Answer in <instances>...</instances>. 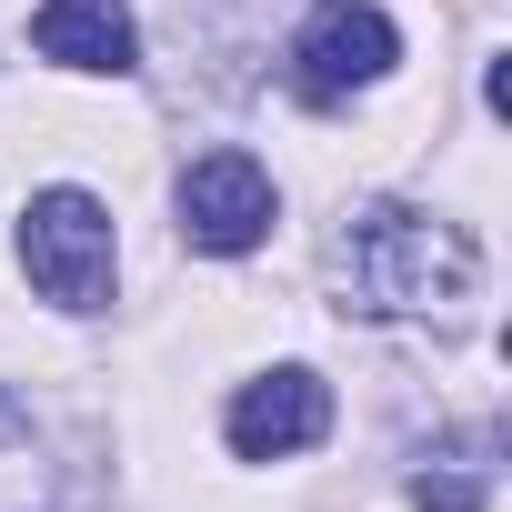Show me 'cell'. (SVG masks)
<instances>
[{
  "instance_id": "obj_3",
  "label": "cell",
  "mask_w": 512,
  "mask_h": 512,
  "mask_svg": "<svg viewBox=\"0 0 512 512\" xmlns=\"http://www.w3.org/2000/svg\"><path fill=\"white\" fill-rule=\"evenodd\" d=\"M272 231V171L251 151H201L181 171V241L191 251H251Z\"/></svg>"
},
{
  "instance_id": "obj_6",
  "label": "cell",
  "mask_w": 512,
  "mask_h": 512,
  "mask_svg": "<svg viewBox=\"0 0 512 512\" xmlns=\"http://www.w3.org/2000/svg\"><path fill=\"white\" fill-rule=\"evenodd\" d=\"M31 41H41V61H61V71H111V81L141 61L121 0H41V11H31Z\"/></svg>"
},
{
  "instance_id": "obj_5",
  "label": "cell",
  "mask_w": 512,
  "mask_h": 512,
  "mask_svg": "<svg viewBox=\"0 0 512 512\" xmlns=\"http://www.w3.org/2000/svg\"><path fill=\"white\" fill-rule=\"evenodd\" d=\"M392 61H402V31L382 11H362V0H332V11L302 31V91L312 101H342V91L382 81Z\"/></svg>"
},
{
  "instance_id": "obj_7",
  "label": "cell",
  "mask_w": 512,
  "mask_h": 512,
  "mask_svg": "<svg viewBox=\"0 0 512 512\" xmlns=\"http://www.w3.org/2000/svg\"><path fill=\"white\" fill-rule=\"evenodd\" d=\"M482 492H492V462L482 452H442V462L412 472V502L422 512H482Z\"/></svg>"
},
{
  "instance_id": "obj_2",
  "label": "cell",
  "mask_w": 512,
  "mask_h": 512,
  "mask_svg": "<svg viewBox=\"0 0 512 512\" xmlns=\"http://www.w3.org/2000/svg\"><path fill=\"white\" fill-rule=\"evenodd\" d=\"M21 272L41 282V302L61 312H101L111 302V211L91 191H31L21 211Z\"/></svg>"
},
{
  "instance_id": "obj_4",
  "label": "cell",
  "mask_w": 512,
  "mask_h": 512,
  "mask_svg": "<svg viewBox=\"0 0 512 512\" xmlns=\"http://www.w3.org/2000/svg\"><path fill=\"white\" fill-rule=\"evenodd\" d=\"M322 432H332V392H322V372H302V362H282V372H262V382H241V402H231V452H241V462L312 452Z\"/></svg>"
},
{
  "instance_id": "obj_1",
  "label": "cell",
  "mask_w": 512,
  "mask_h": 512,
  "mask_svg": "<svg viewBox=\"0 0 512 512\" xmlns=\"http://www.w3.org/2000/svg\"><path fill=\"white\" fill-rule=\"evenodd\" d=\"M472 282H482V251H472L452 221L412 211V201H362V211L342 221V292H352V312H372V322L462 312Z\"/></svg>"
}]
</instances>
